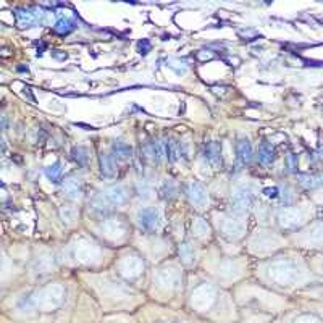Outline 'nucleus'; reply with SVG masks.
I'll list each match as a JSON object with an SVG mask.
<instances>
[{
    "instance_id": "1",
    "label": "nucleus",
    "mask_w": 323,
    "mask_h": 323,
    "mask_svg": "<svg viewBox=\"0 0 323 323\" xmlns=\"http://www.w3.org/2000/svg\"><path fill=\"white\" fill-rule=\"evenodd\" d=\"M138 222L144 230H154L159 223V213L155 208H142L138 213Z\"/></svg>"
},
{
    "instance_id": "2",
    "label": "nucleus",
    "mask_w": 323,
    "mask_h": 323,
    "mask_svg": "<svg viewBox=\"0 0 323 323\" xmlns=\"http://www.w3.org/2000/svg\"><path fill=\"white\" fill-rule=\"evenodd\" d=\"M105 200L107 202H110L112 205H120V204H123V202L126 200V197H128V194H126V191L123 189L122 186H112V187H109L107 191H105Z\"/></svg>"
},
{
    "instance_id": "3",
    "label": "nucleus",
    "mask_w": 323,
    "mask_h": 323,
    "mask_svg": "<svg viewBox=\"0 0 323 323\" xmlns=\"http://www.w3.org/2000/svg\"><path fill=\"white\" fill-rule=\"evenodd\" d=\"M39 17H41V13L33 12V10H28V9L17 10V20H18V25H21V26L36 25L37 20H39Z\"/></svg>"
},
{
    "instance_id": "4",
    "label": "nucleus",
    "mask_w": 323,
    "mask_h": 323,
    "mask_svg": "<svg viewBox=\"0 0 323 323\" xmlns=\"http://www.w3.org/2000/svg\"><path fill=\"white\" fill-rule=\"evenodd\" d=\"M236 152L239 160L243 163H247L251 160V155H252V147H251V142L247 138H239L236 142Z\"/></svg>"
},
{
    "instance_id": "5",
    "label": "nucleus",
    "mask_w": 323,
    "mask_h": 323,
    "mask_svg": "<svg viewBox=\"0 0 323 323\" xmlns=\"http://www.w3.org/2000/svg\"><path fill=\"white\" fill-rule=\"evenodd\" d=\"M189 197L194 204H197V205H205V202H207V194L204 191V187L197 183L189 184Z\"/></svg>"
},
{
    "instance_id": "6",
    "label": "nucleus",
    "mask_w": 323,
    "mask_h": 323,
    "mask_svg": "<svg viewBox=\"0 0 323 323\" xmlns=\"http://www.w3.org/2000/svg\"><path fill=\"white\" fill-rule=\"evenodd\" d=\"M163 147H165V154L170 160H178L179 157L183 155V144L178 141H167L163 142Z\"/></svg>"
},
{
    "instance_id": "7",
    "label": "nucleus",
    "mask_w": 323,
    "mask_h": 323,
    "mask_svg": "<svg viewBox=\"0 0 323 323\" xmlns=\"http://www.w3.org/2000/svg\"><path fill=\"white\" fill-rule=\"evenodd\" d=\"M63 191L66 192V196L71 197V199H76L79 197V194H81V183H79V179H66V181L63 183Z\"/></svg>"
},
{
    "instance_id": "8",
    "label": "nucleus",
    "mask_w": 323,
    "mask_h": 323,
    "mask_svg": "<svg viewBox=\"0 0 323 323\" xmlns=\"http://www.w3.org/2000/svg\"><path fill=\"white\" fill-rule=\"evenodd\" d=\"M100 167H102V173L105 176H112L115 173V160H114V155H109V154H102L100 155Z\"/></svg>"
},
{
    "instance_id": "9",
    "label": "nucleus",
    "mask_w": 323,
    "mask_h": 323,
    "mask_svg": "<svg viewBox=\"0 0 323 323\" xmlns=\"http://www.w3.org/2000/svg\"><path fill=\"white\" fill-rule=\"evenodd\" d=\"M273 159H275V150H273L272 144H268V142L260 144V147H259V160L262 163H272Z\"/></svg>"
},
{
    "instance_id": "10",
    "label": "nucleus",
    "mask_w": 323,
    "mask_h": 323,
    "mask_svg": "<svg viewBox=\"0 0 323 323\" xmlns=\"http://www.w3.org/2000/svg\"><path fill=\"white\" fill-rule=\"evenodd\" d=\"M252 204V194L249 191H241L235 196V205L239 210H247Z\"/></svg>"
},
{
    "instance_id": "11",
    "label": "nucleus",
    "mask_w": 323,
    "mask_h": 323,
    "mask_svg": "<svg viewBox=\"0 0 323 323\" xmlns=\"http://www.w3.org/2000/svg\"><path fill=\"white\" fill-rule=\"evenodd\" d=\"M205 159L212 163L213 167H217V165L220 163V150L215 142H208L205 146Z\"/></svg>"
},
{
    "instance_id": "12",
    "label": "nucleus",
    "mask_w": 323,
    "mask_h": 323,
    "mask_svg": "<svg viewBox=\"0 0 323 323\" xmlns=\"http://www.w3.org/2000/svg\"><path fill=\"white\" fill-rule=\"evenodd\" d=\"M112 150H114L115 155L122 157V159H126V157H130L131 154V147L123 141H115L114 144H112Z\"/></svg>"
},
{
    "instance_id": "13",
    "label": "nucleus",
    "mask_w": 323,
    "mask_h": 323,
    "mask_svg": "<svg viewBox=\"0 0 323 323\" xmlns=\"http://www.w3.org/2000/svg\"><path fill=\"white\" fill-rule=\"evenodd\" d=\"M46 175L49 176V179H52V181H58L60 176H62V165L58 162L50 165V167H47V170H46Z\"/></svg>"
},
{
    "instance_id": "14",
    "label": "nucleus",
    "mask_w": 323,
    "mask_h": 323,
    "mask_svg": "<svg viewBox=\"0 0 323 323\" xmlns=\"http://www.w3.org/2000/svg\"><path fill=\"white\" fill-rule=\"evenodd\" d=\"M300 183L305 187H317L323 184V176H300Z\"/></svg>"
},
{
    "instance_id": "15",
    "label": "nucleus",
    "mask_w": 323,
    "mask_h": 323,
    "mask_svg": "<svg viewBox=\"0 0 323 323\" xmlns=\"http://www.w3.org/2000/svg\"><path fill=\"white\" fill-rule=\"evenodd\" d=\"M71 29H73V23L70 20H60L55 25V31L60 34H68Z\"/></svg>"
},
{
    "instance_id": "16",
    "label": "nucleus",
    "mask_w": 323,
    "mask_h": 323,
    "mask_svg": "<svg viewBox=\"0 0 323 323\" xmlns=\"http://www.w3.org/2000/svg\"><path fill=\"white\" fill-rule=\"evenodd\" d=\"M73 154H74V159H76L81 165H84L87 162V152H86V149H82V147H76L73 150Z\"/></svg>"
},
{
    "instance_id": "17",
    "label": "nucleus",
    "mask_w": 323,
    "mask_h": 323,
    "mask_svg": "<svg viewBox=\"0 0 323 323\" xmlns=\"http://www.w3.org/2000/svg\"><path fill=\"white\" fill-rule=\"evenodd\" d=\"M162 194H163L165 197L173 196V194H175V184H173V181H170V179H167V181H163Z\"/></svg>"
},
{
    "instance_id": "18",
    "label": "nucleus",
    "mask_w": 323,
    "mask_h": 323,
    "mask_svg": "<svg viewBox=\"0 0 323 323\" xmlns=\"http://www.w3.org/2000/svg\"><path fill=\"white\" fill-rule=\"evenodd\" d=\"M138 191H139V196H144V197H149L150 194V186L147 181H139L138 183Z\"/></svg>"
},
{
    "instance_id": "19",
    "label": "nucleus",
    "mask_w": 323,
    "mask_h": 323,
    "mask_svg": "<svg viewBox=\"0 0 323 323\" xmlns=\"http://www.w3.org/2000/svg\"><path fill=\"white\" fill-rule=\"evenodd\" d=\"M138 47H139V52L141 54H147L149 49H150V42L147 39H142L139 44H138Z\"/></svg>"
},
{
    "instance_id": "20",
    "label": "nucleus",
    "mask_w": 323,
    "mask_h": 323,
    "mask_svg": "<svg viewBox=\"0 0 323 323\" xmlns=\"http://www.w3.org/2000/svg\"><path fill=\"white\" fill-rule=\"evenodd\" d=\"M286 160H288V165H289V170H291V171H294V170H296V167H297L296 155H294V154H289Z\"/></svg>"
},
{
    "instance_id": "21",
    "label": "nucleus",
    "mask_w": 323,
    "mask_h": 323,
    "mask_svg": "<svg viewBox=\"0 0 323 323\" xmlns=\"http://www.w3.org/2000/svg\"><path fill=\"white\" fill-rule=\"evenodd\" d=\"M264 194L267 197L275 199V197H278V187H267V189H264Z\"/></svg>"
},
{
    "instance_id": "22",
    "label": "nucleus",
    "mask_w": 323,
    "mask_h": 323,
    "mask_svg": "<svg viewBox=\"0 0 323 323\" xmlns=\"http://www.w3.org/2000/svg\"><path fill=\"white\" fill-rule=\"evenodd\" d=\"M300 323H317V321H313V320H302Z\"/></svg>"
}]
</instances>
